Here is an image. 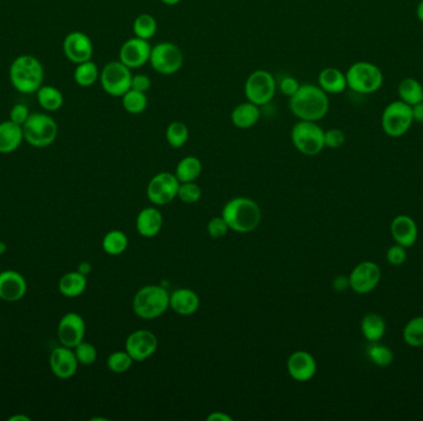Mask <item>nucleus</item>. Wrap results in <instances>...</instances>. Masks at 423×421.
I'll return each mask as SVG.
<instances>
[{
	"label": "nucleus",
	"mask_w": 423,
	"mask_h": 421,
	"mask_svg": "<svg viewBox=\"0 0 423 421\" xmlns=\"http://www.w3.org/2000/svg\"><path fill=\"white\" fill-rule=\"evenodd\" d=\"M44 77V66L31 54H21L10 64V83L19 93H36L42 85Z\"/></svg>",
	"instance_id": "nucleus-2"
},
{
	"label": "nucleus",
	"mask_w": 423,
	"mask_h": 421,
	"mask_svg": "<svg viewBox=\"0 0 423 421\" xmlns=\"http://www.w3.org/2000/svg\"><path fill=\"white\" fill-rule=\"evenodd\" d=\"M79 364L74 348H66L64 345L54 348L50 356L51 371L59 379L74 377L77 372Z\"/></svg>",
	"instance_id": "nucleus-18"
},
{
	"label": "nucleus",
	"mask_w": 423,
	"mask_h": 421,
	"mask_svg": "<svg viewBox=\"0 0 423 421\" xmlns=\"http://www.w3.org/2000/svg\"><path fill=\"white\" fill-rule=\"evenodd\" d=\"M153 46L148 40L139 39L134 36L128 39L119 49V61L128 69H137L149 64Z\"/></svg>",
	"instance_id": "nucleus-15"
},
{
	"label": "nucleus",
	"mask_w": 423,
	"mask_h": 421,
	"mask_svg": "<svg viewBox=\"0 0 423 421\" xmlns=\"http://www.w3.org/2000/svg\"><path fill=\"white\" fill-rule=\"evenodd\" d=\"M133 31L134 36L149 41L158 32V21L153 15L144 13L134 20Z\"/></svg>",
	"instance_id": "nucleus-34"
},
{
	"label": "nucleus",
	"mask_w": 423,
	"mask_h": 421,
	"mask_svg": "<svg viewBox=\"0 0 423 421\" xmlns=\"http://www.w3.org/2000/svg\"><path fill=\"white\" fill-rule=\"evenodd\" d=\"M146 93H141L134 89H129L122 97V105L127 113L132 115H140L148 108Z\"/></svg>",
	"instance_id": "nucleus-35"
},
{
	"label": "nucleus",
	"mask_w": 423,
	"mask_h": 421,
	"mask_svg": "<svg viewBox=\"0 0 423 421\" xmlns=\"http://www.w3.org/2000/svg\"><path fill=\"white\" fill-rule=\"evenodd\" d=\"M163 4L168 5V6H175V5L180 4L182 0H160Z\"/></svg>",
	"instance_id": "nucleus-54"
},
{
	"label": "nucleus",
	"mask_w": 423,
	"mask_h": 421,
	"mask_svg": "<svg viewBox=\"0 0 423 421\" xmlns=\"http://www.w3.org/2000/svg\"><path fill=\"white\" fill-rule=\"evenodd\" d=\"M201 196H202V189L195 182H187V183L180 184L178 198L185 204H195L201 199Z\"/></svg>",
	"instance_id": "nucleus-40"
},
{
	"label": "nucleus",
	"mask_w": 423,
	"mask_h": 421,
	"mask_svg": "<svg viewBox=\"0 0 423 421\" xmlns=\"http://www.w3.org/2000/svg\"><path fill=\"white\" fill-rule=\"evenodd\" d=\"M180 184L181 183L175 173L160 172L149 182L146 196L155 206H168L175 198H178Z\"/></svg>",
	"instance_id": "nucleus-12"
},
{
	"label": "nucleus",
	"mask_w": 423,
	"mask_h": 421,
	"mask_svg": "<svg viewBox=\"0 0 423 421\" xmlns=\"http://www.w3.org/2000/svg\"><path fill=\"white\" fill-rule=\"evenodd\" d=\"M133 358L127 351H115L107 360V366L110 369V372L122 374L128 372L133 366Z\"/></svg>",
	"instance_id": "nucleus-39"
},
{
	"label": "nucleus",
	"mask_w": 423,
	"mask_h": 421,
	"mask_svg": "<svg viewBox=\"0 0 423 421\" xmlns=\"http://www.w3.org/2000/svg\"><path fill=\"white\" fill-rule=\"evenodd\" d=\"M386 260L390 265L395 267L404 265L407 260V249L399 244L390 246L389 250L386 251Z\"/></svg>",
	"instance_id": "nucleus-42"
},
{
	"label": "nucleus",
	"mask_w": 423,
	"mask_h": 421,
	"mask_svg": "<svg viewBox=\"0 0 423 421\" xmlns=\"http://www.w3.org/2000/svg\"><path fill=\"white\" fill-rule=\"evenodd\" d=\"M163 216L158 208H144L137 216V230L140 235L146 239L158 236L160 231L163 230Z\"/></svg>",
	"instance_id": "nucleus-23"
},
{
	"label": "nucleus",
	"mask_w": 423,
	"mask_h": 421,
	"mask_svg": "<svg viewBox=\"0 0 423 421\" xmlns=\"http://www.w3.org/2000/svg\"><path fill=\"white\" fill-rule=\"evenodd\" d=\"M156 335L150 330H137L129 335L125 341V351L135 362H143L151 357L158 350Z\"/></svg>",
	"instance_id": "nucleus-14"
},
{
	"label": "nucleus",
	"mask_w": 423,
	"mask_h": 421,
	"mask_svg": "<svg viewBox=\"0 0 423 421\" xmlns=\"http://www.w3.org/2000/svg\"><path fill=\"white\" fill-rule=\"evenodd\" d=\"M398 93L400 100L409 104L410 107L423 102V85L412 77H407L400 82Z\"/></svg>",
	"instance_id": "nucleus-31"
},
{
	"label": "nucleus",
	"mask_w": 423,
	"mask_h": 421,
	"mask_svg": "<svg viewBox=\"0 0 423 421\" xmlns=\"http://www.w3.org/2000/svg\"><path fill=\"white\" fill-rule=\"evenodd\" d=\"M190 138V130L182 121H173L168 124L166 129V141L173 148H181L187 143Z\"/></svg>",
	"instance_id": "nucleus-37"
},
{
	"label": "nucleus",
	"mask_w": 423,
	"mask_h": 421,
	"mask_svg": "<svg viewBox=\"0 0 423 421\" xmlns=\"http://www.w3.org/2000/svg\"><path fill=\"white\" fill-rule=\"evenodd\" d=\"M361 333L369 343H376L384 338L386 333V323L385 319L376 313H369L365 315L360 324Z\"/></svg>",
	"instance_id": "nucleus-28"
},
{
	"label": "nucleus",
	"mask_w": 423,
	"mask_h": 421,
	"mask_svg": "<svg viewBox=\"0 0 423 421\" xmlns=\"http://www.w3.org/2000/svg\"><path fill=\"white\" fill-rule=\"evenodd\" d=\"M100 76V69L98 66L94 64L93 61H86L82 64H76V69L74 72V79L79 87H92L97 83Z\"/></svg>",
	"instance_id": "nucleus-32"
},
{
	"label": "nucleus",
	"mask_w": 423,
	"mask_h": 421,
	"mask_svg": "<svg viewBox=\"0 0 423 421\" xmlns=\"http://www.w3.org/2000/svg\"><path fill=\"white\" fill-rule=\"evenodd\" d=\"M416 14H417V18H419V21L423 24V0L419 1V5H417V10H416Z\"/></svg>",
	"instance_id": "nucleus-52"
},
{
	"label": "nucleus",
	"mask_w": 423,
	"mask_h": 421,
	"mask_svg": "<svg viewBox=\"0 0 423 421\" xmlns=\"http://www.w3.org/2000/svg\"><path fill=\"white\" fill-rule=\"evenodd\" d=\"M332 287L337 292H345L347 289L350 288V282H349V275L347 277V275H340L335 277L333 282H332Z\"/></svg>",
	"instance_id": "nucleus-48"
},
{
	"label": "nucleus",
	"mask_w": 423,
	"mask_h": 421,
	"mask_svg": "<svg viewBox=\"0 0 423 421\" xmlns=\"http://www.w3.org/2000/svg\"><path fill=\"white\" fill-rule=\"evenodd\" d=\"M221 216L231 230L241 234L255 230L260 225L262 218L257 203L244 196L233 198L228 201L221 210Z\"/></svg>",
	"instance_id": "nucleus-3"
},
{
	"label": "nucleus",
	"mask_w": 423,
	"mask_h": 421,
	"mask_svg": "<svg viewBox=\"0 0 423 421\" xmlns=\"http://www.w3.org/2000/svg\"><path fill=\"white\" fill-rule=\"evenodd\" d=\"M366 355L370 361L379 367H389L390 364L394 362L395 356L391 348L381 345L379 341L370 343L369 348L366 350Z\"/></svg>",
	"instance_id": "nucleus-38"
},
{
	"label": "nucleus",
	"mask_w": 423,
	"mask_h": 421,
	"mask_svg": "<svg viewBox=\"0 0 423 421\" xmlns=\"http://www.w3.org/2000/svg\"><path fill=\"white\" fill-rule=\"evenodd\" d=\"M207 421H233V417L226 413L214 412L208 415Z\"/></svg>",
	"instance_id": "nucleus-50"
},
{
	"label": "nucleus",
	"mask_w": 423,
	"mask_h": 421,
	"mask_svg": "<svg viewBox=\"0 0 423 421\" xmlns=\"http://www.w3.org/2000/svg\"><path fill=\"white\" fill-rule=\"evenodd\" d=\"M402 338L405 343L411 348H422L423 346V316H416L411 319L409 323L405 325L402 331Z\"/></svg>",
	"instance_id": "nucleus-36"
},
{
	"label": "nucleus",
	"mask_w": 423,
	"mask_h": 421,
	"mask_svg": "<svg viewBox=\"0 0 423 421\" xmlns=\"http://www.w3.org/2000/svg\"><path fill=\"white\" fill-rule=\"evenodd\" d=\"M291 141L305 156H317L325 148V130L317 121L299 120L291 130Z\"/></svg>",
	"instance_id": "nucleus-7"
},
{
	"label": "nucleus",
	"mask_w": 423,
	"mask_h": 421,
	"mask_svg": "<svg viewBox=\"0 0 423 421\" xmlns=\"http://www.w3.org/2000/svg\"><path fill=\"white\" fill-rule=\"evenodd\" d=\"M260 117V107L246 100L231 110V120L236 128L246 130L255 126L259 123Z\"/></svg>",
	"instance_id": "nucleus-24"
},
{
	"label": "nucleus",
	"mask_w": 423,
	"mask_h": 421,
	"mask_svg": "<svg viewBox=\"0 0 423 421\" xmlns=\"http://www.w3.org/2000/svg\"><path fill=\"white\" fill-rule=\"evenodd\" d=\"M9 420L10 421H30L31 420V419H30V417H28V415H14V417H9Z\"/></svg>",
	"instance_id": "nucleus-53"
},
{
	"label": "nucleus",
	"mask_w": 423,
	"mask_h": 421,
	"mask_svg": "<svg viewBox=\"0 0 423 421\" xmlns=\"http://www.w3.org/2000/svg\"><path fill=\"white\" fill-rule=\"evenodd\" d=\"M199 297L192 289L180 288L170 293V308L178 315H193L199 309Z\"/></svg>",
	"instance_id": "nucleus-22"
},
{
	"label": "nucleus",
	"mask_w": 423,
	"mask_h": 421,
	"mask_svg": "<svg viewBox=\"0 0 423 421\" xmlns=\"http://www.w3.org/2000/svg\"><path fill=\"white\" fill-rule=\"evenodd\" d=\"M5 251H6V245H5L3 241H0V255L5 254Z\"/></svg>",
	"instance_id": "nucleus-55"
},
{
	"label": "nucleus",
	"mask_w": 423,
	"mask_h": 421,
	"mask_svg": "<svg viewBox=\"0 0 423 421\" xmlns=\"http://www.w3.org/2000/svg\"><path fill=\"white\" fill-rule=\"evenodd\" d=\"M133 72L120 61H112L100 71L99 82L105 93L112 97H123L132 88Z\"/></svg>",
	"instance_id": "nucleus-11"
},
{
	"label": "nucleus",
	"mask_w": 423,
	"mask_h": 421,
	"mask_svg": "<svg viewBox=\"0 0 423 421\" xmlns=\"http://www.w3.org/2000/svg\"><path fill=\"white\" fill-rule=\"evenodd\" d=\"M287 372L297 382H308L317 373L315 357L307 351H296L287 360Z\"/></svg>",
	"instance_id": "nucleus-19"
},
{
	"label": "nucleus",
	"mask_w": 423,
	"mask_h": 421,
	"mask_svg": "<svg viewBox=\"0 0 423 421\" xmlns=\"http://www.w3.org/2000/svg\"><path fill=\"white\" fill-rule=\"evenodd\" d=\"M318 85L328 94H340L348 88L347 77L340 69L327 67L318 74Z\"/></svg>",
	"instance_id": "nucleus-26"
},
{
	"label": "nucleus",
	"mask_w": 423,
	"mask_h": 421,
	"mask_svg": "<svg viewBox=\"0 0 423 421\" xmlns=\"http://www.w3.org/2000/svg\"><path fill=\"white\" fill-rule=\"evenodd\" d=\"M348 88L355 93L373 94L384 84V73L376 64L368 61H358L352 64L347 73Z\"/></svg>",
	"instance_id": "nucleus-5"
},
{
	"label": "nucleus",
	"mask_w": 423,
	"mask_h": 421,
	"mask_svg": "<svg viewBox=\"0 0 423 421\" xmlns=\"http://www.w3.org/2000/svg\"><path fill=\"white\" fill-rule=\"evenodd\" d=\"M277 90L275 77L266 69H256L249 74L244 85V94L248 102L259 107L271 103Z\"/></svg>",
	"instance_id": "nucleus-8"
},
{
	"label": "nucleus",
	"mask_w": 423,
	"mask_h": 421,
	"mask_svg": "<svg viewBox=\"0 0 423 421\" xmlns=\"http://www.w3.org/2000/svg\"><path fill=\"white\" fill-rule=\"evenodd\" d=\"M28 290V284L24 275L16 271L0 272V299L14 303L24 298Z\"/></svg>",
	"instance_id": "nucleus-20"
},
{
	"label": "nucleus",
	"mask_w": 423,
	"mask_h": 421,
	"mask_svg": "<svg viewBox=\"0 0 423 421\" xmlns=\"http://www.w3.org/2000/svg\"><path fill=\"white\" fill-rule=\"evenodd\" d=\"M57 335L61 345L66 348H74L79 343H82L86 335V323L79 314H64L61 318L57 328Z\"/></svg>",
	"instance_id": "nucleus-17"
},
{
	"label": "nucleus",
	"mask_w": 423,
	"mask_h": 421,
	"mask_svg": "<svg viewBox=\"0 0 423 421\" xmlns=\"http://www.w3.org/2000/svg\"><path fill=\"white\" fill-rule=\"evenodd\" d=\"M74 351L79 364H83V366L93 364L98 357L97 348H94L92 343H86L84 340L74 348Z\"/></svg>",
	"instance_id": "nucleus-41"
},
{
	"label": "nucleus",
	"mask_w": 423,
	"mask_h": 421,
	"mask_svg": "<svg viewBox=\"0 0 423 421\" xmlns=\"http://www.w3.org/2000/svg\"><path fill=\"white\" fill-rule=\"evenodd\" d=\"M128 236L122 230L109 231L103 237V250L110 256L122 255L128 249Z\"/></svg>",
	"instance_id": "nucleus-33"
},
{
	"label": "nucleus",
	"mask_w": 423,
	"mask_h": 421,
	"mask_svg": "<svg viewBox=\"0 0 423 421\" xmlns=\"http://www.w3.org/2000/svg\"><path fill=\"white\" fill-rule=\"evenodd\" d=\"M24 141L23 126L5 120L0 123V153H11L16 151Z\"/></svg>",
	"instance_id": "nucleus-25"
},
{
	"label": "nucleus",
	"mask_w": 423,
	"mask_h": 421,
	"mask_svg": "<svg viewBox=\"0 0 423 421\" xmlns=\"http://www.w3.org/2000/svg\"><path fill=\"white\" fill-rule=\"evenodd\" d=\"M412 118L414 123L423 124V102L412 107Z\"/></svg>",
	"instance_id": "nucleus-49"
},
{
	"label": "nucleus",
	"mask_w": 423,
	"mask_h": 421,
	"mask_svg": "<svg viewBox=\"0 0 423 421\" xmlns=\"http://www.w3.org/2000/svg\"><path fill=\"white\" fill-rule=\"evenodd\" d=\"M170 308V293L163 285L149 284L139 289L133 299L134 313L145 320L161 316Z\"/></svg>",
	"instance_id": "nucleus-4"
},
{
	"label": "nucleus",
	"mask_w": 423,
	"mask_h": 421,
	"mask_svg": "<svg viewBox=\"0 0 423 421\" xmlns=\"http://www.w3.org/2000/svg\"><path fill=\"white\" fill-rule=\"evenodd\" d=\"M77 271H79V273H82V275H88L92 272V265L89 262H82L79 266V270Z\"/></svg>",
	"instance_id": "nucleus-51"
},
{
	"label": "nucleus",
	"mask_w": 423,
	"mask_h": 421,
	"mask_svg": "<svg viewBox=\"0 0 423 421\" xmlns=\"http://www.w3.org/2000/svg\"><path fill=\"white\" fill-rule=\"evenodd\" d=\"M414 124L412 107L402 100L390 103L381 115V128L390 138H401Z\"/></svg>",
	"instance_id": "nucleus-9"
},
{
	"label": "nucleus",
	"mask_w": 423,
	"mask_h": 421,
	"mask_svg": "<svg viewBox=\"0 0 423 421\" xmlns=\"http://www.w3.org/2000/svg\"><path fill=\"white\" fill-rule=\"evenodd\" d=\"M24 140L33 147L44 148L54 143L59 135V125L49 114H30L23 125Z\"/></svg>",
	"instance_id": "nucleus-6"
},
{
	"label": "nucleus",
	"mask_w": 423,
	"mask_h": 421,
	"mask_svg": "<svg viewBox=\"0 0 423 421\" xmlns=\"http://www.w3.org/2000/svg\"><path fill=\"white\" fill-rule=\"evenodd\" d=\"M202 173V162L196 156L183 157L178 162L175 171V176L178 177L180 183L195 182Z\"/></svg>",
	"instance_id": "nucleus-30"
},
{
	"label": "nucleus",
	"mask_w": 423,
	"mask_h": 421,
	"mask_svg": "<svg viewBox=\"0 0 423 421\" xmlns=\"http://www.w3.org/2000/svg\"><path fill=\"white\" fill-rule=\"evenodd\" d=\"M64 54L72 64H79L91 61L94 46L88 35L82 31H72L64 40Z\"/></svg>",
	"instance_id": "nucleus-16"
},
{
	"label": "nucleus",
	"mask_w": 423,
	"mask_h": 421,
	"mask_svg": "<svg viewBox=\"0 0 423 421\" xmlns=\"http://www.w3.org/2000/svg\"><path fill=\"white\" fill-rule=\"evenodd\" d=\"M300 82L292 76H284L280 79V82L277 83V89L289 98H291L292 95H295L296 92L300 89Z\"/></svg>",
	"instance_id": "nucleus-44"
},
{
	"label": "nucleus",
	"mask_w": 423,
	"mask_h": 421,
	"mask_svg": "<svg viewBox=\"0 0 423 421\" xmlns=\"http://www.w3.org/2000/svg\"><path fill=\"white\" fill-rule=\"evenodd\" d=\"M87 288V275L76 272H69L61 277L59 282V293L67 298H77Z\"/></svg>",
	"instance_id": "nucleus-27"
},
{
	"label": "nucleus",
	"mask_w": 423,
	"mask_h": 421,
	"mask_svg": "<svg viewBox=\"0 0 423 421\" xmlns=\"http://www.w3.org/2000/svg\"><path fill=\"white\" fill-rule=\"evenodd\" d=\"M185 62L182 49L178 45L163 41L151 49L149 64L153 71L163 76H173L182 69Z\"/></svg>",
	"instance_id": "nucleus-10"
},
{
	"label": "nucleus",
	"mask_w": 423,
	"mask_h": 421,
	"mask_svg": "<svg viewBox=\"0 0 423 421\" xmlns=\"http://www.w3.org/2000/svg\"><path fill=\"white\" fill-rule=\"evenodd\" d=\"M231 230L229 226L226 224L223 216H216L212 220H209L207 225L208 235L213 239H221L226 235V232Z\"/></svg>",
	"instance_id": "nucleus-43"
},
{
	"label": "nucleus",
	"mask_w": 423,
	"mask_h": 421,
	"mask_svg": "<svg viewBox=\"0 0 423 421\" xmlns=\"http://www.w3.org/2000/svg\"><path fill=\"white\" fill-rule=\"evenodd\" d=\"M381 270L373 261H364L350 272V289L357 294H369L379 285Z\"/></svg>",
	"instance_id": "nucleus-13"
},
{
	"label": "nucleus",
	"mask_w": 423,
	"mask_h": 421,
	"mask_svg": "<svg viewBox=\"0 0 423 421\" xmlns=\"http://www.w3.org/2000/svg\"><path fill=\"white\" fill-rule=\"evenodd\" d=\"M289 100L291 113L299 120L320 121L330 112V98L320 85L301 84L300 89Z\"/></svg>",
	"instance_id": "nucleus-1"
},
{
	"label": "nucleus",
	"mask_w": 423,
	"mask_h": 421,
	"mask_svg": "<svg viewBox=\"0 0 423 421\" xmlns=\"http://www.w3.org/2000/svg\"><path fill=\"white\" fill-rule=\"evenodd\" d=\"M36 98L40 107L49 113L59 110L64 102V94L54 85H41L36 92Z\"/></svg>",
	"instance_id": "nucleus-29"
},
{
	"label": "nucleus",
	"mask_w": 423,
	"mask_h": 421,
	"mask_svg": "<svg viewBox=\"0 0 423 421\" xmlns=\"http://www.w3.org/2000/svg\"><path fill=\"white\" fill-rule=\"evenodd\" d=\"M151 87H153V81L149 77L148 74H133L132 88L130 89L138 90V92H141V93H148Z\"/></svg>",
	"instance_id": "nucleus-47"
},
{
	"label": "nucleus",
	"mask_w": 423,
	"mask_h": 421,
	"mask_svg": "<svg viewBox=\"0 0 423 421\" xmlns=\"http://www.w3.org/2000/svg\"><path fill=\"white\" fill-rule=\"evenodd\" d=\"M345 142V134L340 129H330L325 131V146L328 148H340Z\"/></svg>",
	"instance_id": "nucleus-45"
},
{
	"label": "nucleus",
	"mask_w": 423,
	"mask_h": 421,
	"mask_svg": "<svg viewBox=\"0 0 423 421\" xmlns=\"http://www.w3.org/2000/svg\"><path fill=\"white\" fill-rule=\"evenodd\" d=\"M0 272H1V268H0Z\"/></svg>",
	"instance_id": "nucleus-56"
},
{
	"label": "nucleus",
	"mask_w": 423,
	"mask_h": 421,
	"mask_svg": "<svg viewBox=\"0 0 423 421\" xmlns=\"http://www.w3.org/2000/svg\"><path fill=\"white\" fill-rule=\"evenodd\" d=\"M29 107L24 103L15 104L14 107L10 110L9 120L13 123L18 124L20 126L24 125L25 121L30 117Z\"/></svg>",
	"instance_id": "nucleus-46"
},
{
	"label": "nucleus",
	"mask_w": 423,
	"mask_h": 421,
	"mask_svg": "<svg viewBox=\"0 0 423 421\" xmlns=\"http://www.w3.org/2000/svg\"><path fill=\"white\" fill-rule=\"evenodd\" d=\"M390 232L395 242L406 249L414 246L419 237V227L416 221L411 216L405 214L395 218L390 226Z\"/></svg>",
	"instance_id": "nucleus-21"
}]
</instances>
